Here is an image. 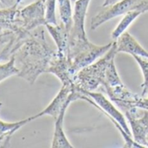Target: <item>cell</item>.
Wrapping results in <instances>:
<instances>
[{"instance_id":"cb8c5ba5","label":"cell","mask_w":148,"mask_h":148,"mask_svg":"<svg viewBox=\"0 0 148 148\" xmlns=\"http://www.w3.org/2000/svg\"><path fill=\"white\" fill-rule=\"evenodd\" d=\"M3 106V103L2 102H0V108H1Z\"/></svg>"},{"instance_id":"7402d4cb","label":"cell","mask_w":148,"mask_h":148,"mask_svg":"<svg viewBox=\"0 0 148 148\" xmlns=\"http://www.w3.org/2000/svg\"><path fill=\"white\" fill-rule=\"evenodd\" d=\"M10 35L9 34H0V39L1 38H5V37H9Z\"/></svg>"},{"instance_id":"7c38bea8","label":"cell","mask_w":148,"mask_h":148,"mask_svg":"<svg viewBox=\"0 0 148 148\" xmlns=\"http://www.w3.org/2000/svg\"><path fill=\"white\" fill-rule=\"evenodd\" d=\"M45 27L57 45V51L60 53L68 55V45L71 31L67 29L61 22L58 25L46 24Z\"/></svg>"},{"instance_id":"d6986e66","label":"cell","mask_w":148,"mask_h":148,"mask_svg":"<svg viewBox=\"0 0 148 148\" xmlns=\"http://www.w3.org/2000/svg\"><path fill=\"white\" fill-rule=\"evenodd\" d=\"M15 132H10L3 136L0 137V147H7V146H10V141H11V138L12 137V135L14 134Z\"/></svg>"},{"instance_id":"52a82bcc","label":"cell","mask_w":148,"mask_h":148,"mask_svg":"<svg viewBox=\"0 0 148 148\" xmlns=\"http://www.w3.org/2000/svg\"><path fill=\"white\" fill-rule=\"evenodd\" d=\"M19 4L9 8L0 9V34H15L18 38H26L32 32L21 28L18 18Z\"/></svg>"},{"instance_id":"44dd1931","label":"cell","mask_w":148,"mask_h":148,"mask_svg":"<svg viewBox=\"0 0 148 148\" xmlns=\"http://www.w3.org/2000/svg\"><path fill=\"white\" fill-rule=\"evenodd\" d=\"M120 1V0H105V2L103 4V7H106V6H109V5H112L117 2Z\"/></svg>"},{"instance_id":"ac0fdd59","label":"cell","mask_w":148,"mask_h":148,"mask_svg":"<svg viewBox=\"0 0 148 148\" xmlns=\"http://www.w3.org/2000/svg\"><path fill=\"white\" fill-rule=\"evenodd\" d=\"M132 57L138 63V64L140 67L142 73H143L144 81L141 85V88H142L141 96L145 97L148 92V58L138 57V56H132Z\"/></svg>"},{"instance_id":"3957f363","label":"cell","mask_w":148,"mask_h":148,"mask_svg":"<svg viewBox=\"0 0 148 148\" xmlns=\"http://www.w3.org/2000/svg\"><path fill=\"white\" fill-rule=\"evenodd\" d=\"M91 22V29L96 30L106 22L121 15H125L128 12L139 10L143 13L148 12V0H120V1L103 7Z\"/></svg>"},{"instance_id":"30bf717a","label":"cell","mask_w":148,"mask_h":148,"mask_svg":"<svg viewBox=\"0 0 148 148\" xmlns=\"http://www.w3.org/2000/svg\"><path fill=\"white\" fill-rule=\"evenodd\" d=\"M47 73L53 74L55 77H57L60 80L62 85H74L75 75L71 70L68 57L67 55L60 53L58 51L50 63Z\"/></svg>"},{"instance_id":"6da1fadb","label":"cell","mask_w":148,"mask_h":148,"mask_svg":"<svg viewBox=\"0 0 148 148\" xmlns=\"http://www.w3.org/2000/svg\"><path fill=\"white\" fill-rule=\"evenodd\" d=\"M56 52L57 50L47 43L43 26L32 31L30 36L13 54L18 70L17 76L33 85L42 73L47 72Z\"/></svg>"},{"instance_id":"e0dca14e","label":"cell","mask_w":148,"mask_h":148,"mask_svg":"<svg viewBox=\"0 0 148 148\" xmlns=\"http://www.w3.org/2000/svg\"><path fill=\"white\" fill-rule=\"evenodd\" d=\"M31 121H32L31 119V117L22 119L20 121H16V122H5V121H3L2 119H0V137L10 132H16L18 129H20L22 126L25 125Z\"/></svg>"},{"instance_id":"5b68a950","label":"cell","mask_w":148,"mask_h":148,"mask_svg":"<svg viewBox=\"0 0 148 148\" xmlns=\"http://www.w3.org/2000/svg\"><path fill=\"white\" fill-rule=\"evenodd\" d=\"M18 18L21 28L32 32L40 26H45V0H36L29 5L19 9Z\"/></svg>"},{"instance_id":"8fae6325","label":"cell","mask_w":148,"mask_h":148,"mask_svg":"<svg viewBox=\"0 0 148 148\" xmlns=\"http://www.w3.org/2000/svg\"><path fill=\"white\" fill-rule=\"evenodd\" d=\"M117 52H125L132 56L148 58V51L128 32H125L115 40Z\"/></svg>"},{"instance_id":"ffe728a7","label":"cell","mask_w":148,"mask_h":148,"mask_svg":"<svg viewBox=\"0 0 148 148\" xmlns=\"http://www.w3.org/2000/svg\"><path fill=\"white\" fill-rule=\"evenodd\" d=\"M136 107L139 108V109H143V110H146L148 111V98L143 97V96H139L136 101L135 104Z\"/></svg>"},{"instance_id":"603a6c76","label":"cell","mask_w":148,"mask_h":148,"mask_svg":"<svg viewBox=\"0 0 148 148\" xmlns=\"http://www.w3.org/2000/svg\"><path fill=\"white\" fill-rule=\"evenodd\" d=\"M145 146H146V147H148V137H147V138H146V144H145Z\"/></svg>"},{"instance_id":"7a4b0ae2","label":"cell","mask_w":148,"mask_h":148,"mask_svg":"<svg viewBox=\"0 0 148 148\" xmlns=\"http://www.w3.org/2000/svg\"><path fill=\"white\" fill-rule=\"evenodd\" d=\"M117 54L116 43L112 41V47L105 55L76 73L74 77L75 88L79 91L94 92L99 86H104L106 81L108 66L115 59Z\"/></svg>"},{"instance_id":"8992f818","label":"cell","mask_w":148,"mask_h":148,"mask_svg":"<svg viewBox=\"0 0 148 148\" xmlns=\"http://www.w3.org/2000/svg\"><path fill=\"white\" fill-rule=\"evenodd\" d=\"M112 42L105 45H98L92 43L89 46L69 57L68 60L72 73L74 75H76V73L82 68L95 62L97 59L105 55L112 47Z\"/></svg>"},{"instance_id":"9c48e42d","label":"cell","mask_w":148,"mask_h":148,"mask_svg":"<svg viewBox=\"0 0 148 148\" xmlns=\"http://www.w3.org/2000/svg\"><path fill=\"white\" fill-rule=\"evenodd\" d=\"M91 0H77L73 12V24L70 32V43L86 40L87 36L85 29V22Z\"/></svg>"},{"instance_id":"ba28073f","label":"cell","mask_w":148,"mask_h":148,"mask_svg":"<svg viewBox=\"0 0 148 148\" xmlns=\"http://www.w3.org/2000/svg\"><path fill=\"white\" fill-rule=\"evenodd\" d=\"M138 107H132V109L124 112L132 129V135L133 140L144 147L146 144V138L148 137V111L144 110L143 113L138 111Z\"/></svg>"},{"instance_id":"9a60e30c","label":"cell","mask_w":148,"mask_h":148,"mask_svg":"<svg viewBox=\"0 0 148 148\" xmlns=\"http://www.w3.org/2000/svg\"><path fill=\"white\" fill-rule=\"evenodd\" d=\"M61 23L71 31L73 24V12L71 0H57Z\"/></svg>"},{"instance_id":"5bb4252c","label":"cell","mask_w":148,"mask_h":148,"mask_svg":"<svg viewBox=\"0 0 148 148\" xmlns=\"http://www.w3.org/2000/svg\"><path fill=\"white\" fill-rule=\"evenodd\" d=\"M141 14H143V12L139 10H134V11H131V12H128L127 13H125L124 15L123 18L121 19V21L118 24L116 28L112 31V35H111L112 39L113 41L117 40L121 34H123L125 32H126L127 28L131 25V24Z\"/></svg>"},{"instance_id":"2e32d148","label":"cell","mask_w":148,"mask_h":148,"mask_svg":"<svg viewBox=\"0 0 148 148\" xmlns=\"http://www.w3.org/2000/svg\"><path fill=\"white\" fill-rule=\"evenodd\" d=\"M18 70L15 64L14 55H12V58L5 64H1V60H0V83L12 76L18 75Z\"/></svg>"},{"instance_id":"d4e9b609","label":"cell","mask_w":148,"mask_h":148,"mask_svg":"<svg viewBox=\"0 0 148 148\" xmlns=\"http://www.w3.org/2000/svg\"><path fill=\"white\" fill-rule=\"evenodd\" d=\"M71 1L72 3H75V2L77 1V0H71Z\"/></svg>"},{"instance_id":"277c9868","label":"cell","mask_w":148,"mask_h":148,"mask_svg":"<svg viewBox=\"0 0 148 148\" xmlns=\"http://www.w3.org/2000/svg\"><path fill=\"white\" fill-rule=\"evenodd\" d=\"M77 99H79L78 91L76 90L74 85H62L61 89L55 96V98L51 100V102L43 111L34 116H32L31 119L33 121L45 115L51 116L54 119H56L60 112L64 107H68L72 101H75Z\"/></svg>"},{"instance_id":"4fadbf2b","label":"cell","mask_w":148,"mask_h":148,"mask_svg":"<svg viewBox=\"0 0 148 148\" xmlns=\"http://www.w3.org/2000/svg\"><path fill=\"white\" fill-rule=\"evenodd\" d=\"M68 107H64L60 113L58 114V118L55 119V125H54V132L52 137V141L51 147L52 148H72L73 145L68 140L64 130V115Z\"/></svg>"}]
</instances>
